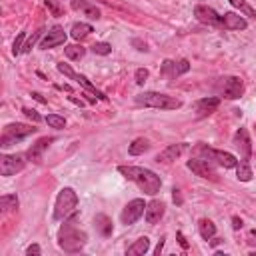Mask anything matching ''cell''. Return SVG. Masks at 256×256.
Returning <instances> with one entry per match:
<instances>
[{"label": "cell", "mask_w": 256, "mask_h": 256, "mask_svg": "<svg viewBox=\"0 0 256 256\" xmlns=\"http://www.w3.org/2000/svg\"><path fill=\"white\" fill-rule=\"evenodd\" d=\"M86 242H88V236L78 228V214L74 212L70 218L64 220L58 232V246L68 254H76L86 246Z\"/></svg>", "instance_id": "1"}, {"label": "cell", "mask_w": 256, "mask_h": 256, "mask_svg": "<svg viewBox=\"0 0 256 256\" xmlns=\"http://www.w3.org/2000/svg\"><path fill=\"white\" fill-rule=\"evenodd\" d=\"M118 172H120L126 180L134 182V184H136L144 194H148V196H156V194L160 192V188H162L160 176L154 174V172L148 170V168H142V166H118Z\"/></svg>", "instance_id": "2"}, {"label": "cell", "mask_w": 256, "mask_h": 256, "mask_svg": "<svg viewBox=\"0 0 256 256\" xmlns=\"http://www.w3.org/2000/svg\"><path fill=\"white\" fill-rule=\"evenodd\" d=\"M134 102L138 106L156 108V110H178V108H182L180 98H174V96H168V94H162V92H142L134 98Z\"/></svg>", "instance_id": "3"}, {"label": "cell", "mask_w": 256, "mask_h": 256, "mask_svg": "<svg viewBox=\"0 0 256 256\" xmlns=\"http://www.w3.org/2000/svg\"><path fill=\"white\" fill-rule=\"evenodd\" d=\"M78 210V194L72 188H62L58 192L56 198V206H54V220H66L68 216H72Z\"/></svg>", "instance_id": "4"}, {"label": "cell", "mask_w": 256, "mask_h": 256, "mask_svg": "<svg viewBox=\"0 0 256 256\" xmlns=\"http://www.w3.org/2000/svg\"><path fill=\"white\" fill-rule=\"evenodd\" d=\"M196 156L206 158V160H210L214 166L218 164V166H222V168H236V164H238V160H236L234 154L224 152V150H214V148H210V146H206V144H198V146H196Z\"/></svg>", "instance_id": "5"}, {"label": "cell", "mask_w": 256, "mask_h": 256, "mask_svg": "<svg viewBox=\"0 0 256 256\" xmlns=\"http://www.w3.org/2000/svg\"><path fill=\"white\" fill-rule=\"evenodd\" d=\"M36 130L38 128H32L28 124H18V122L16 124H8L4 128V132H2L0 146L2 148H8V146H12V144H16V142H20L24 138H28L30 134H36Z\"/></svg>", "instance_id": "6"}, {"label": "cell", "mask_w": 256, "mask_h": 256, "mask_svg": "<svg viewBox=\"0 0 256 256\" xmlns=\"http://www.w3.org/2000/svg\"><path fill=\"white\" fill-rule=\"evenodd\" d=\"M216 90L220 96H224L228 100H238L244 94V82L238 76H224L218 80Z\"/></svg>", "instance_id": "7"}, {"label": "cell", "mask_w": 256, "mask_h": 256, "mask_svg": "<svg viewBox=\"0 0 256 256\" xmlns=\"http://www.w3.org/2000/svg\"><path fill=\"white\" fill-rule=\"evenodd\" d=\"M186 166L196 174V176H200V178H206V180H218V174H216V170H214V164L210 162V160H206V158H200V156H194V158H190L188 162H186Z\"/></svg>", "instance_id": "8"}, {"label": "cell", "mask_w": 256, "mask_h": 256, "mask_svg": "<svg viewBox=\"0 0 256 256\" xmlns=\"http://www.w3.org/2000/svg\"><path fill=\"white\" fill-rule=\"evenodd\" d=\"M26 156L24 154H4L0 158V174L2 176H14L16 172H22L26 168Z\"/></svg>", "instance_id": "9"}, {"label": "cell", "mask_w": 256, "mask_h": 256, "mask_svg": "<svg viewBox=\"0 0 256 256\" xmlns=\"http://www.w3.org/2000/svg\"><path fill=\"white\" fill-rule=\"evenodd\" d=\"M144 212H146L144 200H142V198H134V200H130V202L124 206V210H122V214H120V220H122V224L130 226V224H134Z\"/></svg>", "instance_id": "10"}, {"label": "cell", "mask_w": 256, "mask_h": 256, "mask_svg": "<svg viewBox=\"0 0 256 256\" xmlns=\"http://www.w3.org/2000/svg\"><path fill=\"white\" fill-rule=\"evenodd\" d=\"M58 70H60L62 74H66L68 78L76 80V82H78L82 88H86L88 92H92L96 98H100V100H108V98H106V96H104V94H102V92H100V90H98V88H96V86H94V84H92V82H90V80H88L84 74H78V72H74V70H72L68 64H58Z\"/></svg>", "instance_id": "11"}, {"label": "cell", "mask_w": 256, "mask_h": 256, "mask_svg": "<svg viewBox=\"0 0 256 256\" xmlns=\"http://www.w3.org/2000/svg\"><path fill=\"white\" fill-rule=\"evenodd\" d=\"M188 70H190V62L188 60H164L162 68H160V74L166 80H174V78L186 74Z\"/></svg>", "instance_id": "12"}, {"label": "cell", "mask_w": 256, "mask_h": 256, "mask_svg": "<svg viewBox=\"0 0 256 256\" xmlns=\"http://www.w3.org/2000/svg\"><path fill=\"white\" fill-rule=\"evenodd\" d=\"M194 16H196V20H198V22H202V24L222 28V16H218V14H216V10H214V8H210V6L198 4V6L194 8Z\"/></svg>", "instance_id": "13"}, {"label": "cell", "mask_w": 256, "mask_h": 256, "mask_svg": "<svg viewBox=\"0 0 256 256\" xmlns=\"http://www.w3.org/2000/svg\"><path fill=\"white\" fill-rule=\"evenodd\" d=\"M232 144H234V148L240 152V158L250 160V156H252V142H250V136H248V130H246V128H240V130L234 134Z\"/></svg>", "instance_id": "14"}, {"label": "cell", "mask_w": 256, "mask_h": 256, "mask_svg": "<svg viewBox=\"0 0 256 256\" xmlns=\"http://www.w3.org/2000/svg\"><path fill=\"white\" fill-rule=\"evenodd\" d=\"M66 42V32H64V28H60V26H54L50 32H46V36L42 38V42H40V48L42 50H48V48H56V46H60V44H64Z\"/></svg>", "instance_id": "15"}, {"label": "cell", "mask_w": 256, "mask_h": 256, "mask_svg": "<svg viewBox=\"0 0 256 256\" xmlns=\"http://www.w3.org/2000/svg\"><path fill=\"white\" fill-rule=\"evenodd\" d=\"M220 106V98L218 96H208V98H202L196 102V116L198 118H204V116H210L212 112H216Z\"/></svg>", "instance_id": "16"}, {"label": "cell", "mask_w": 256, "mask_h": 256, "mask_svg": "<svg viewBox=\"0 0 256 256\" xmlns=\"http://www.w3.org/2000/svg\"><path fill=\"white\" fill-rule=\"evenodd\" d=\"M54 142V138H40L36 144H32L30 148H28V152H26V156H28V160L30 162H34V164H40L42 162V154H44V150L50 146Z\"/></svg>", "instance_id": "17"}, {"label": "cell", "mask_w": 256, "mask_h": 256, "mask_svg": "<svg viewBox=\"0 0 256 256\" xmlns=\"http://www.w3.org/2000/svg\"><path fill=\"white\" fill-rule=\"evenodd\" d=\"M186 150H188V144H186V142L170 144L168 148H164V150L156 156V162H172V160H176L178 156H182Z\"/></svg>", "instance_id": "18"}, {"label": "cell", "mask_w": 256, "mask_h": 256, "mask_svg": "<svg viewBox=\"0 0 256 256\" xmlns=\"http://www.w3.org/2000/svg\"><path fill=\"white\" fill-rule=\"evenodd\" d=\"M164 212H166L164 202H160V200H152V202L146 204L144 218H146L148 224H156V222H160V218L164 216Z\"/></svg>", "instance_id": "19"}, {"label": "cell", "mask_w": 256, "mask_h": 256, "mask_svg": "<svg viewBox=\"0 0 256 256\" xmlns=\"http://www.w3.org/2000/svg\"><path fill=\"white\" fill-rule=\"evenodd\" d=\"M222 28H226V30H246L248 22L242 16L234 14V12H226L222 16Z\"/></svg>", "instance_id": "20"}, {"label": "cell", "mask_w": 256, "mask_h": 256, "mask_svg": "<svg viewBox=\"0 0 256 256\" xmlns=\"http://www.w3.org/2000/svg\"><path fill=\"white\" fill-rule=\"evenodd\" d=\"M72 8L74 10H82L88 18H92V20H98L100 18V10L96 8V6H92V4H88L86 0H72Z\"/></svg>", "instance_id": "21"}, {"label": "cell", "mask_w": 256, "mask_h": 256, "mask_svg": "<svg viewBox=\"0 0 256 256\" xmlns=\"http://www.w3.org/2000/svg\"><path fill=\"white\" fill-rule=\"evenodd\" d=\"M94 224H96V230L102 234V236H110L112 234V230H114V226H112V220L106 216V214H96V218H94Z\"/></svg>", "instance_id": "22"}, {"label": "cell", "mask_w": 256, "mask_h": 256, "mask_svg": "<svg viewBox=\"0 0 256 256\" xmlns=\"http://www.w3.org/2000/svg\"><path fill=\"white\" fill-rule=\"evenodd\" d=\"M148 248H150V240H148L146 236H142V238H138V240L126 250V254H128V256H142V254L148 252Z\"/></svg>", "instance_id": "23"}, {"label": "cell", "mask_w": 256, "mask_h": 256, "mask_svg": "<svg viewBox=\"0 0 256 256\" xmlns=\"http://www.w3.org/2000/svg\"><path fill=\"white\" fill-rule=\"evenodd\" d=\"M236 176L240 182H250L252 180V168H250V162L240 158L238 164H236Z\"/></svg>", "instance_id": "24"}, {"label": "cell", "mask_w": 256, "mask_h": 256, "mask_svg": "<svg viewBox=\"0 0 256 256\" xmlns=\"http://www.w3.org/2000/svg\"><path fill=\"white\" fill-rule=\"evenodd\" d=\"M198 232H200V236H202L204 240H210V238H214V234H216V224H214L212 220H208V218H202V220L198 222Z\"/></svg>", "instance_id": "25"}, {"label": "cell", "mask_w": 256, "mask_h": 256, "mask_svg": "<svg viewBox=\"0 0 256 256\" xmlns=\"http://www.w3.org/2000/svg\"><path fill=\"white\" fill-rule=\"evenodd\" d=\"M90 32H92V26H90V24H86V22H76V24L72 26V30H70V36H72L74 40H84Z\"/></svg>", "instance_id": "26"}, {"label": "cell", "mask_w": 256, "mask_h": 256, "mask_svg": "<svg viewBox=\"0 0 256 256\" xmlns=\"http://www.w3.org/2000/svg\"><path fill=\"white\" fill-rule=\"evenodd\" d=\"M148 148H150V142H148L146 138H136V140L128 146V152H130V156H140V154H144Z\"/></svg>", "instance_id": "27"}, {"label": "cell", "mask_w": 256, "mask_h": 256, "mask_svg": "<svg viewBox=\"0 0 256 256\" xmlns=\"http://www.w3.org/2000/svg\"><path fill=\"white\" fill-rule=\"evenodd\" d=\"M14 208H18V196L16 194H4L0 198V210L2 212H10Z\"/></svg>", "instance_id": "28"}, {"label": "cell", "mask_w": 256, "mask_h": 256, "mask_svg": "<svg viewBox=\"0 0 256 256\" xmlns=\"http://www.w3.org/2000/svg\"><path fill=\"white\" fill-rule=\"evenodd\" d=\"M230 4L234 6V8H238L244 16H248V18H252V20H256V10L246 2V0H230Z\"/></svg>", "instance_id": "29"}, {"label": "cell", "mask_w": 256, "mask_h": 256, "mask_svg": "<svg viewBox=\"0 0 256 256\" xmlns=\"http://www.w3.org/2000/svg\"><path fill=\"white\" fill-rule=\"evenodd\" d=\"M64 54H66L70 60H80V58H84L86 48H82V46H78V44H70V46L64 48Z\"/></svg>", "instance_id": "30"}, {"label": "cell", "mask_w": 256, "mask_h": 256, "mask_svg": "<svg viewBox=\"0 0 256 256\" xmlns=\"http://www.w3.org/2000/svg\"><path fill=\"white\" fill-rule=\"evenodd\" d=\"M46 122H48L50 128H56V130L66 128V120H64V116H58V114H48V116H46Z\"/></svg>", "instance_id": "31"}, {"label": "cell", "mask_w": 256, "mask_h": 256, "mask_svg": "<svg viewBox=\"0 0 256 256\" xmlns=\"http://www.w3.org/2000/svg\"><path fill=\"white\" fill-rule=\"evenodd\" d=\"M92 52H94V54H100V56H108V54L112 52V46H110L108 42H96V44L92 46Z\"/></svg>", "instance_id": "32"}, {"label": "cell", "mask_w": 256, "mask_h": 256, "mask_svg": "<svg viewBox=\"0 0 256 256\" xmlns=\"http://www.w3.org/2000/svg\"><path fill=\"white\" fill-rule=\"evenodd\" d=\"M24 40H26V32H20L18 38L14 40V48H12V54H14V56H18V54L24 50Z\"/></svg>", "instance_id": "33"}, {"label": "cell", "mask_w": 256, "mask_h": 256, "mask_svg": "<svg viewBox=\"0 0 256 256\" xmlns=\"http://www.w3.org/2000/svg\"><path fill=\"white\" fill-rule=\"evenodd\" d=\"M42 34H44V28H40L38 32H34V34H32V38H28V42L24 44V50H22V52H30V50H32V46L36 44V40H38Z\"/></svg>", "instance_id": "34"}, {"label": "cell", "mask_w": 256, "mask_h": 256, "mask_svg": "<svg viewBox=\"0 0 256 256\" xmlns=\"http://www.w3.org/2000/svg\"><path fill=\"white\" fill-rule=\"evenodd\" d=\"M22 112H24V116L30 118L32 122H40V120H42V116H40L36 110H32V108H22Z\"/></svg>", "instance_id": "35"}, {"label": "cell", "mask_w": 256, "mask_h": 256, "mask_svg": "<svg viewBox=\"0 0 256 256\" xmlns=\"http://www.w3.org/2000/svg\"><path fill=\"white\" fill-rule=\"evenodd\" d=\"M146 78H148V70H146V68H138V70H136V84L142 86V84L146 82Z\"/></svg>", "instance_id": "36"}, {"label": "cell", "mask_w": 256, "mask_h": 256, "mask_svg": "<svg viewBox=\"0 0 256 256\" xmlns=\"http://www.w3.org/2000/svg\"><path fill=\"white\" fill-rule=\"evenodd\" d=\"M46 8H50L54 16H60V14H62V10H60V6H58V4L54 2V0H46Z\"/></svg>", "instance_id": "37"}, {"label": "cell", "mask_w": 256, "mask_h": 256, "mask_svg": "<svg viewBox=\"0 0 256 256\" xmlns=\"http://www.w3.org/2000/svg\"><path fill=\"white\" fill-rule=\"evenodd\" d=\"M26 254H28V256H32V254H34V256H40V254H42V250H40V246H38V244H32V246H28Z\"/></svg>", "instance_id": "38"}, {"label": "cell", "mask_w": 256, "mask_h": 256, "mask_svg": "<svg viewBox=\"0 0 256 256\" xmlns=\"http://www.w3.org/2000/svg\"><path fill=\"white\" fill-rule=\"evenodd\" d=\"M232 228H234V230H240V228H242V220H240L238 216L232 218Z\"/></svg>", "instance_id": "39"}, {"label": "cell", "mask_w": 256, "mask_h": 256, "mask_svg": "<svg viewBox=\"0 0 256 256\" xmlns=\"http://www.w3.org/2000/svg\"><path fill=\"white\" fill-rule=\"evenodd\" d=\"M178 242H180V246H182V248H188V242H186V238H184V234H182V232H178Z\"/></svg>", "instance_id": "40"}, {"label": "cell", "mask_w": 256, "mask_h": 256, "mask_svg": "<svg viewBox=\"0 0 256 256\" xmlns=\"http://www.w3.org/2000/svg\"><path fill=\"white\" fill-rule=\"evenodd\" d=\"M172 192H174V202H176V204H182V196H180V190H176V188H174Z\"/></svg>", "instance_id": "41"}, {"label": "cell", "mask_w": 256, "mask_h": 256, "mask_svg": "<svg viewBox=\"0 0 256 256\" xmlns=\"http://www.w3.org/2000/svg\"><path fill=\"white\" fill-rule=\"evenodd\" d=\"M162 248H164V238L158 242V246H156V254H160V252H162Z\"/></svg>", "instance_id": "42"}, {"label": "cell", "mask_w": 256, "mask_h": 256, "mask_svg": "<svg viewBox=\"0 0 256 256\" xmlns=\"http://www.w3.org/2000/svg\"><path fill=\"white\" fill-rule=\"evenodd\" d=\"M250 242H252V244H256V230H252V232H250Z\"/></svg>", "instance_id": "43"}, {"label": "cell", "mask_w": 256, "mask_h": 256, "mask_svg": "<svg viewBox=\"0 0 256 256\" xmlns=\"http://www.w3.org/2000/svg\"><path fill=\"white\" fill-rule=\"evenodd\" d=\"M32 98H36V100H38V102H46V100H44V98H42V96H40V94H32Z\"/></svg>", "instance_id": "44"}]
</instances>
